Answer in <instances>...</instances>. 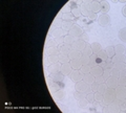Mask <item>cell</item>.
Wrapping results in <instances>:
<instances>
[{"instance_id": "6da1fadb", "label": "cell", "mask_w": 126, "mask_h": 113, "mask_svg": "<svg viewBox=\"0 0 126 113\" xmlns=\"http://www.w3.org/2000/svg\"><path fill=\"white\" fill-rule=\"evenodd\" d=\"M104 100L103 102L105 105H111L117 99V94H116V89L115 88H107L106 92L103 94Z\"/></svg>"}, {"instance_id": "7a4b0ae2", "label": "cell", "mask_w": 126, "mask_h": 113, "mask_svg": "<svg viewBox=\"0 0 126 113\" xmlns=\"http://www.w3.org/2000/svg\"><path fill=\"white\" fill-rule=\"evenodd\" d=\"M75 89H76V91L84 92L85 94H87L88 92L92 91V89H90V85L87 84L86 82H84L83 80L80 81V82H77L76 85H75Z\"/></svg>"}, {"instance_id": "3957f363", "label": "cell", "mask_w": 126, "mask_h": 113, "mask_svg": "<svg viewBox=\"0 0 126 113\" xmlns=\"http://www.w3.org/2000/svg\"><path fill=\"white\" fill-rule=\"evenodd\" d=\"M98 23H99V25L101 26H107L109 24V22H110V18L107 14H101L98 16Z\"/></svg>"}, {"instance_id": "277c9868", "label": "cell", "mask_w": 126, "mask_h": 113, "mask_svg": "<svg viewBox=\"0 0 126 113\" xmlns=\"http://www.w3.org/2000/svg\"><path fill=\"white\" fill-rule=\"evenodd\" d=\"M68 34L70 35V36H73L74 38H80L81 37V35L83 34V30H82V28L79 25H76L75 24L73 27H72V29L68 32Z\"/></svg>"}, {"instance_id": "5b68a950", "label": "cell", "mask_w": 126, "mask_h": 113, "mask_svg": "<svg viewBox=\"0 0 126 113\" xmlns=\"http://www.w3.org/2000/svg\"><path fill=\"white\" fill-rule=\"evenodd\" d=\"M69 76H70V79H72L73 82L77 83V82L82 81V79H83V73H81L80 70L73 69V71H72V73L69 75Z\"/></svg>"}, {"instance_id": "8992f818", "label": "cell", "mask_w": 126, "mask_h": 113, "mask_svg": "<svg viewBox=\"0 0 126 113\" xmlns=\"http://www.w3.org/2000/svg\"><path fill=\"white\" fill-rule=\"evenodd\" d=\"M86 45V42L80 40V39H78V40H76L73 43L72 45V49H75V50H78V51H82V50L84 49Z\"/></svg>"}, {"instance_id": "52a82bcc", "label": "cell", "mask_w": 126, "mask_h": 113, "mask_svg": "<svg viewBox=\"0 0 126 113\" xmlns=\"http://www.w3.org/2000/svg\"><path fill=\"white\" fill-rule=\"evenodd\" d=\"M88 4V9L90 12H94V13H99V12H101V4L99 2L97 1H89L87 2Z\"/></svg>"}, {"instance_id": "ba28073f", "label": "cell", "mask_w": 126, "mask_h": 113, "mask_svg": "<svg viewBox=\"0 0 126 113\" xmlns=\"http://www.w3.org/2000/svg\"><path fill=\"white\" fill-rule=\"evenodd\" d=\"M66 35H68L67 32H65L64 29H62L61 27H56V28L53 29L52 32V36L56 39V38H59V37H65Z\"/></svg>"}, {"instance_id": "9c48e42d", "label": "cell", "mask_w": 126, "mask_h": 113, "mask_svg": "<svg viewBox=\"0 0 126 113\" xmlns=\"http://www.w3.org/2000/svg\"><path fill=\"white\" fill-rule=\"evenodd\" d=\"M115 89L117 99H126V86H117Z\"/></svg>"}, {"instance_id": "30bf717a", "label": "cell", "mask_w": 126, "mask_h": 113, "mask_svg": "<svg viewBox=\"0 0 126 113\" xmlns=\"http://www.w3.org/2000/svg\"><path fill=\"white\" fill-rule=\"evenodd\" d=\"M61 66L62 64L60 63V62H57V63L55 64H50L48 66V68H47V70H48L49 73H57V72H60L61 71Z\"/></svg>"}, {"instance_id": "8fae6325", "label": "cell", "mask_w": 126, "mask_h": 113, "mask_svg": "<svg viewBox=\"0 0 126 113\" xmlns=\"http://www.w3.org/2000/svg\"><path fill=\"white\" fill-rule=\"evenodd\" d=\"M73 71V68H72V66H70V63L68 62V63H64V64H62L61 66V73L62 75H69L70 73H72Z\"/></svg>"}, {"instance_id": "7c38bea8", "label": "cell", "mask_w": 126, "mask_h": 113, "mask_svg": "<svg viewBox=\"0 0 126 113\" xmlns=\"http://www.w3.org/2000/svg\"><path fill=\"white\" fill-rule=\"evenodd\" d=\"M103 71H104V69L102 68L100 65H96V66H94V67H92V69H90V73H92L94 77L102 75H103Z\"/></svg>"}, {"instance_id": "4fadbf2b", "label": "cell", "mask_w": 126, "mask_h": 113, "mask_svg": "<svg viewBox=\"0 0 126 113\" xmlns=\"http://www.w3.org/2000/svg\"><path fill=\"white\" fill-rule=\"evenodd\" d=\"M59 54H66V56H68L69 51L72 50V45H65L63 44L61 46H59Z\"/></svg>"}, {"instance_id": "5bb4252c", "label": "cell", "mask_w": 126, "mask_h": 113, "mask_svg": "<svg viewBox=\"0 0 126 113\" xmlns=\"http://www.w3.org/2000/svg\"><path fill=\"white\" fill-rule=\"evenodd\" d=\"M105 83L108 88H116L118 86V79L117 77H113V76H110L109 79L106 80Z\"/></svg>"}, {"instance_id": "9a60e30c", "label": "cell", "mask_w": 126, "mask_h": 113, "mask_svg": "<svg viewBox=\"0 0 126 113\" xmlns=\"http://www.w3.org/2000/svg\"><path fill=\"white\" fill-rule=\"evenodd\" d=\"M45 53H46V56H58L59 48L58 47H46Z\"/></svg>"}, {"instance_id": "2e32d148", "label": "cell", "mask_w": 126, "mask_h": 113, "mask_svg": "<svg viewBox=\"0 0 126 113\" xmlns=\"http://www.w3.org/2000/svg\"><path fill=\"white\" fill-rule=\"evenodd\" d=\"M82 56V52L81 51H78V50H75L72 49L68 53V57L70 60H76V59H80V57Z\"/></svg>"}, {"instance_id": "e0dca14e", "label": "cell", "mask_w": 126, "mask_h": 113, "mask_svg": "<svg viewBox=\"0 0 126 113\" xmlns=\"http://www.w3.org/2000/svg\"><path fill=\"white\" fill-rule=\"evenodd\" d=\"M74 21H63L62 22V25H61V28L64 29L65 32H69L70 29H72V27L74 26Z\"/></svg>"}, {"instance_id": "ac0fdd59", "label": "cell", "mask_w": 126, "mask_h": 113, "mask_svg": "<svg viewBox=\"0 0 126 113\" xmlns=\"http://www.w3.org/2000/svg\"><path fill=\"white\" fill-rule=\"evenodd\" d=\"M125 60H126V58L124 54H115V57L111 59L113 64L115 63H125Z\"/></svg>"}, {"instance_id": "d6986e66", "label": "cell", "mask_w": 126, "mask_h": 113, "mask_svg": "<svg viewBox=\"0 0 126 113\" xmlns=\"http://www.w3.org/2000/svg\"><path fill=\"white\" fill-rule=\"evenodd\" d=\"M79 10H80L81 14L84 15V16H87L88 13H89V9H88V4L86 2H82L80 6H79Z\"/></svg>"}, {"instance_id": "ffe728a7", "label": "cell", "mask_w": 126, "mask_h": 113, "mask_svg": "<svg viewBox=\"0 0 126 113\" xmlns=\"http://www.w3.org/2000/svg\"><path fill=\"white\" fill-rule=\"evenodd\" d=\"M82 54L83 56H88V57H90L93 54V49H92V44H89V43H86V45H85V47H84V49L82 50Z\"/></svg>"}, {"instance_id": "44dd1931", "label": "cell", "mask_w": 126, "mask_h": 113, "mask_svg": "<svg viewBox=\"0 0 126 113\" xmlns=\"http://www.w3.org/2000/svg\"><path fill=\"white\" fill-rule=\"evenodd\" d=\"M69 63H70V66H72V68L73 69H77V70H80L81 68V62H80V59H76V60H70L69 61Z\"/></svg>"}, {"instance_id": "7402d4cb", "label": "cell", "mask_w": 126, "mask_h": 113, "mask_svg": "<svg viewBox=\"0 0 126 113\" xmlns=\"http://www.w3.org/2000/svg\"><path fill=\"white\" fill-rule=\"evenodd\" d=\"M82 80L90 85V84H93L94 82V76L92 75V73H85V75H83V79Z\"/></svg>"}, {"instance_id": "603a6c76", "label": "cell", "mask_w": 126, "mask_h": 113, "mask_svg": "<svg viewBox=\"0 0 126 113\" xmlns=\"http://www.w3.org/2000/svg\"><path fill=\"white\" fill-rule=\"evenodd\" d=\"M105 51L106 53H107V56L109 59H112L113 57H115V54H116V51H115V46H111V45H109L106 47L105 49Z\"/></svg>"}, {"instance_id": "cb8c5ba5", "label": "cell", "mask_w": 126, "mask_h": 113, "mask_svg": "<svg viewBox=\"0 0 126 113\" xmlns=\"http://www.w3.org/2000/svg\"><path fill=\"white\" fill-rule=\"evenodd\" d=\"M64 75H62L61 72H57V73H53L52 75V79L54 82H56V83H58V82H62L63 79H64Z\"/></svg>"}, {"instance_id": "d4e9b609", "label": "cell", "mask_w": 126, "mask_h": 113, "mask_svg": "<svg viewBox=\"0 0 126 113\" xmlns=\"http://www.w3.org/2000/svg\"><path fill=\"white\" fill-rule=\"evenodd\" d=\"M76 41V38H74L73 36H70V35H66L64 37V44L65 45H73V43Z\"/></svg>"}, {"instance_id": "484cf974", "label": "cell", "mask_w": 126, "mask_h": 113, "mask_svg": "<svg viewBox=\"0 0 126 113\" xmlns=\"http://www.w3.org/2000/svg\"><path fill=\"white\" fill-rule=\"evenodd\" d=\"M92 49H93V53L97 54L102 49V46H101L100 43H98V42H94V43L92 44Z\"/></svg>"}, {"instance_id": "4316f807", "label": "cell", "mask_w": 126, "mask_h": 113, "mask_svg": "<svg viewBox=\"0 0 126 113\" xmlns=\"http://www.w3.org/2000/svg\"><path fill=\"white\" fill-rule=\"evenodd\" d=\"M115 51H116V54H124V51H125V47L123 44H118L115 46Z\"/></svg>"}, {"instance_id": "83f0119b", "label": "cell", "mask_w": 126, "mask_h": 113, "mask_svg": "<svg viewBox=\"0 0 126 113\" xmlns=\"http://www.w3.org/2000/svg\"><path fill=\"white\" fill-rule=\"evenodd\" d=\"M59 62H60L61 64H64V63H68V62L70 61L69 57L66 56V54H59Z\"/></svg>"}, {"instance_id": "f1b7e54d", "label": "cell", "mask_w": 126, "mask_h": 113, "mask_svg": "<svg viewBox=\"0 0 126 113\" xmlns=\"http://www.w3.org/2000/svg\"><path fill=\"white\" fill-rule=\"evenodd\" d=\"M74 96H75V99H76L78 102H79V100H81L86 99L85 93H84V92H79V91H76V92H75V93H74Z\"/></svg>"}, {"instance_id": "f546056e", "label": "cell", "mask_w": 126, "mask_h": 113, "mask_svg": "<svg viewBox=\"0 0 126 113\" xmlns=\"http://www.w3.org/2000/svg\"><path fill=\"white\" fill-rule=\"evenodd\" d=\"M97 56L99 57L102 61H106V60H108V56H107V53H106V51H105V50H103V49H101L100 51L97 53Z\"/></svg>"}, {"instance_id": "4dcf8cb0", "label": "cell", "mask_w": 126, "mask_h": 113, "mask_svg": "<svg viewBox=\"0 0 126 113\" xmlns=\"http://www.w3.org/2000/svg\"><path fill=\"white\" fill-rule=\"evenodd\" d=\"M58 56H47V62H48L49 64L57 63V62H59V57Z\"/></svg>"}, {"instance_id": "1f68e13d", "label": "cell", "mask_w": 126, "mask_h": 113, "mask_svg": "<svg viewBox=\"0 0 126 113\" xmlns=\"http://www.w3.org/2000/svg\"><path fill=\"white\" fill-rule=\"evenodd\" d=\"M119 38L122 41L126 42V27H123L119 30Z\"/></svg>"}, {"instance_id": "d6a6232c", "label": "cell", "mask_w": 126, "mask_h": 113, "mask_svg": "<svg viewBox=\"0 0 126 113\" xmlns=\"http://www.w3.org/2000/svg\"><path fill=\"white\" fill-rule=\"evenodd\" d=\"M74 18L75 17L72 15V13H67V14H63L62 15V20L63 21H73Z\"/></svg>"}, {"instance_id": "836d02e7", "label": "cell", "mask_w": 126, "mask_h": 113, "mask_svg": "<svg viewBox=\"0 0 126 113\" xmlns=\"http://www.w3.org/2000/svg\"><path fill=\"white\" fill-rule=\"evenodd\" d=\"M107 85H106V83H102V84H99V87H98V91H99L100 93H102V94H104V93L106 92V90H107Z\"/></svg>"}, {"instance_id": "e575fe53", "label": "cell", "mask_w": 126, "mask_h": 113, "mask_svg": "<svg viewBox=\"0 0 126 113\" xmlns=\"http://www.w3.org/2000/svg\"><path fill=\"white\" fill-rule=\"evenodd\" d=\"M90 69H92V67H90L89 65H82L80 68V71H81V73L85 75V73H90Z\"/></svg>"}, {"instance_id": "d590c367", "label": "cell", "mask_w": 126, "mask_h": 113, "mask_svg": "<svg viewBox=\"0 0 126 113\" xmlns=\"http://www.w3.org/2000/svg\"><path fill=\"white\" fill-rule=\"evenodd\" d=\"M103 100H104V96H103L102 93H100L99 91L94 92V100H97V102L101 103V102H103Z\"/></svg>"}, {"instance_id": "8d00e7d4", "label": "cell", "mask_w": 126, "mask_h": 113, "mask_svg": "<svg viewBox=\"0 0 126 113\" xmlns=\"http://www.w3.org/2000/svg\"><path fill=\"white\" fill-rule=\"evenodd\" d=\"M110 73H111V76H113V77H117V79L120 77V70L117 69L116 67H112L110 69Z\"/></svg>"}, {"instance_id": "74e56055", "label": "cell", "mask_w": 126, "mask_h": 113, "mask_svg": "<svg viewBox=\"0 0 126 113\" xmlns=\"http://www.w3.org/2000/svg\"><path fill=\"white\" fill-rule=\"evenodd\" d=\"M89 57L88 56H83V54H82V56L80 57V62H81V64L82 65H88L89 64Z\"/></svg>"}, {"instance_id": "f35d334b", "label": "cell", "mask_w": 126, "mask_h": 113, "mask_svg": "<svg viewBox=\"0 0 126 113\" xmlns=\"http://www.w3.org/2000/svg\"><path fill=\"white\" fill-rule=\"evenodd\" d=\"M86 100H87L88 103H94V92L90 91L86 94Z\"/></svg>"}, {"instance_id": "ab89813d", "label": "cell", "mask_w": 126, "mask_h": 113, "mask_svg": "<svg viewBox=\"0 0 126 113\" xmlns=\"http://www.w3.org/2000/svg\"><path fill=\"white\" fill-rule=\"evenodd\" d=\"M70 13H72V15H73L75 18H79V17H80L81 15H82L81 12H80V10H79V7H75V9H73Z\"/></svg>"}, {"instance_id": "60d3db41", "label": "cell", "mask_w": 126, "mask_h": 113, "mask_svg": "<svg viewBox=\"0 0 126 113\" xmlns=\"http://www.w3.org/2000/svg\"><path fill=\"white\" fill-rule=\"evenodd\" d=\"M46 47H58V44L55 40H47L46 41Z\"/></svg>"}, {"instance_id": "b9f144b4", "label": "cell", "mask_w": 126, "mask_h": 113, "mask_svg": "<svg viewBox=\"0 0 126 113\" xmlns=\"http://www.w3.org/2000/svg\"><path fill=\"white\" fill-rule=\"evenodd\" d=\"M113 67H116L117 69H119L121 71V70H125L126 69V64L125 63H115L113 64Z\"/></svg>"}, {"instance_id": "7bdbcfd3", "label": "cell", "mask_w": 126, "mask_h": 113, "mask_svg": "<svg viewBox=\"0 0 126 113\" xmlns=\"http://www.w3.org/2000/svg\"><path fill=\"white\" fill-rule=\"evenodd\" d=\"M118 86H126V76H120L118 79Z\"/></svg>"}, {"instance_id": "ee69618b", "label": "cell", "mask_w": 126, "mask_h": 113, "mask_svg": "<svg viewBox=\"0 0 126 113\" xmlns=\"http://www.w3.org/2000/svg\"><path fill=\"white\" fill-rule=\"evenodd\" d=\"M70 12H72V7H70L69 4H65L61 10L62 14H67V13H70Z\"/></svg>"}, {"instance_id": "f6af8a7d", "label": "cell", "mask_w": 126, "mask_h": 113, "mask_svg": "<svg viewBox=\"0 0 126 113\" xmlns=\"http://www.w3.org/2000/svg\"><path fill=\"white\" fill-rule=\"evenodd\" d=\"M103 77L105 80H107V79H109L110 76H111V73H110V69H104V71H103Z\"/></svg>"}, {"instance_id": "bcb514c9", "label": "cell", "mask_w": 126, "mask_h": 113, "mask_svg": "<svg viewBox=\"0 0 126 113\" xmlns=\"http://www.w3.org/2000/svg\"><path fill=\"white\" fill-rule=\"evenodd\" d=\"M94 82H97L98 84H102V83H105L106 80L103 77V75H99V76H96V77H94Z\"/></svg>"}, {"instance_id": "7dc6e473", "label": "cell", "mask_w": 126, "mask_h": 113, "mask_svg": "<svg viewBox=\"0 0 126 113\" xmlns=\"http://www.w3.org/2000/svg\"><path fill=\"white\" fill-rule=\"evenodd\" d=\"M101 11H103L104 14L107 13V12L109 11V4L108 3H103V4H101Z\"/></svg>"}, {"instance_id": "c3c4849f", "label": "cell", "mask_w": 126, "mask_h": 113, "mask_svg": "<svg viewBox=\"0 0 126 113\" xmlns=\"http://www.w3.org/2000/svg\"><path fill=\"white\" fill-rule=\"evenodd\" d=\"M98 87H99V84H98L97 82H94L93 84H90V89H92L93 92L98 91Z\"/></svg>"}, {"instance_id": "681fc988", "label": "cell", "mask_w": 126, "mask_h": 113, "mask_svg": "<svg viewBox=\"0 0 126 113\" xmlns=\"http://www.w3.org/2000/svg\"><path fill=\"white\" fill-rule=\"evenodd\" d=\"M55 41L57 42L58 46H61V45L64 44V37H59V38H56V39H55Z\"/></svg>"}, {"instance_id": "f907efd6", "label": "cell", "mask_w": 126, "mask_h": 113, "mask_svg": "<svg viewBox=\"0 0 126 113\" xmlns=\"http://www.w3.org/2000/svg\"><path fill=\"white\" fill-rule=\"evenodd\" d=\"M79 106H80V107H82V108H84V107H86V106H87V100H86V99H84V100H79Z\"/></svg>"}, {"instance_id": "816d5d0a", "label": "cell", "mask_w": 126, "mask_h": 113, "mask_svg": "<svg viewBox=\"0 0 126 113\" xmlns=\"http://www.w3.org/2000/svg\"><path fill=\"white\" fill-rule=\"evenodd\" d=\"M80 40H82V41H84V42L87 43V42H88V35L86 33H83L81 35V37H80Z\"/></svg>"}, {"instance_id": "f5cc1de1", "label": "cell", "mask_w": 126, "mask_h": 113, "mask_svg": "<svg viewBox=\"0 0 126 113\" xmlns=\"http://www.w3.org/2000/svg\"><path fill=\"white\" fill-rule=\"evenodd\" d=\"M87 16H88L90 19H92V20H94V19H98L97 14H96V13H94V12H90V11H89V13H88Z\"/></svg>"}, {"instance_id": "db71d44e", "label": "cell", "mask_w": 126, "mask_h": 113, "mask_svg": "<svg viewBox=\"0 0 126 113\" xmlns=\"http://www.w3.org/2000/svg\"><path fill=\"white\" fill-rule=\"evenodd\" d=\"M100 66L103 69H107V61H102V63L100 64Z\"/></svg>"}, {"instance_id": "11a10c76", "label": "cell", "mask_w": 126, "mask_h": 113, "mask_svg": "<svg viewBox=\"0 0 126 113\" xmlns=\"http://www.w3.org/2000/svg\"><path fill=\"white\" fill-rule=\"evenodd\" d=\"M122 14H123L124 17H126V4L123 6V9H122Z\"/></svg>"}, {"instance_id": "9f6ffc18", "label": "cell", "mask_w": 126, "mask_h": 113, "mask_svg": "<svg viewBox=\"0 0 126 113\" xmlns=\"http://www.w3.org/2000/svg\"><path fill=\"white\" fill-rule=\"evenodd\" d=\"M120 76H126V69L125 70H121L120 71Z\"/></svg>"}]
</instances>
